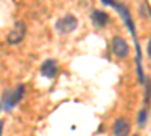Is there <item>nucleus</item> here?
<instances>
[{"label":"nucleus","mask_w":151,"mask_h":136,"mask_svg":"<svg viewBox=\"0 0 151 136\" xmlns=\"http://www.w3.org/2000/svg\"><path fill=\"white\" fill-rule=\"evenodd\" d=\"M76 27H77V18H76L74 15H65V17L59 18L58 23H56V29L62 35L74 32Z\"/></svg>","instance_id":"2"},{"label":"nucleus","mask_w":151,"mask_h":136,"mask_svg":"<svg viewBox=\"0 0 151 136\" xmlns=\"http://www.w3.org/2000/svg\"><path fill=\"white\" fill-rule=\"evenodd\" d=\"M24 33H26V26L23 23H15L14 29L8 35V42L9 44H18L24 38Z\"/></svg>","instance_id":"4"},{"label":"nucleus","mask_w":151,"mask_h":136,"mask_svg":"<svg viewBox=\"0 0 151 136\" xmlns=\"http://www.w3.org/2000/svg\"><path fill=\"white\" fill-rule=\"evenodd\" d=\"M91 18H92V23L95 24L97 27H104L107 24V21H109V15L106 14V12H103V11H94Z\"/></svg>","instance_id":"7"},{"label":"nucleus","mask_w":151,"mask_h":136,"mask_svg":"<svg viewBox=\"0 0 151 136\" xmlns=\"http://www.w3.org/2000/svg\"><path fill=\"white\" fill-rule=\"evenodd\" d=\"M147 53H148V56L151 58V40L148 41V45H147Z\"/></svg>","instance_id":"9"},{"label":"nucleus","mask_w":151,"mask_h":136,"mask_svg":"<svg viewBox=\"0 0 151 136\" xmlns=\"http://www.w3.org/2000/svg\"><path fill=\"white\" fill-rule=\"evenodd\" d=\"M41 74L44 77H48V79L55 77L58 74V64H56V60H53V59L45 60V62L41 65Z\"/></svg>","instance_id":"5"},{"label":"nucleus","mask_w":151,"mask_h":136,"mask_svg":"<svg viewBox=\"0 0 151 136\" xmlns=\"http://www.w3.org/2000/svg\"><path fill=\"white\" fill-rule=\"evenodd\" d=\"M145 121H147V112L142 110V112L139 114V127H142L145 124Z\"/></svg>","instance_id":"8"},{"label":"nucleus","mask_w":151,"mask_h":136,"mask_svg":"<svg viewBox=\"0 0 151 136\" xmlns=\"http://www.w3.org/2000/svg\"><path fill=\"white\" fill-rule=\"evenodd\" d=\"M2 129H3V121H0V135H2Z\"/></svg>","instance_id":"10"},{"label":"nucleus","mask_w":151,"mask_h":136,"mask_svg":"<svg viewBox=\"0 0 151 136\" xmlns=\"http://www.w3.org/2000/svg\"><path fill=\"white\" fill-rule=\"evenodd\" d=\"M23 92H24V86L23 85L17 86L15 89H8L3 94V97H2V106H3V109L9 112L12 107H15L18 104V101L23 98Z\"/></svg>","instance_id":"1"},{"label":"nucleus","mask_w":151,"mask_h":136,"mask_svg":"<svg viewBox=\"0 0 151 136\" xmlns=\"http://www.w3.org/2000/svg\"><path fill=\"white\" fill-rule=\"evenodd\" d=\"M112 52H113V55H115L116 58H121V59L127 58L129 53H130L127 42H125L122 38H119V36L113 38V41H112Z\"/></svg>","instance_id":"3"},{"label":"nucleus","mask_w":151,"mask_h":136,"mask_svg":"<svg viewBox=\"0 0 151 136\" xmlns=\"http://www.w3.org/2000/svg\"><path fill=\"white\" fill-rule=\"evenodd\" d=\"M130 133V122L127 119H116L115 126H113V135L115 136H129Z\"/></svg>","instance_id":"6"}]
</instances>
